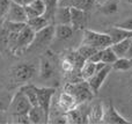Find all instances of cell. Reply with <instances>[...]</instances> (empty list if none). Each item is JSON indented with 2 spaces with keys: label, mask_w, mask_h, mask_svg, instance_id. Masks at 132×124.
I'll use <instances>...</instances> for the list:
<instances>
[{
  "label": "cell",
  "mask_w": 132,
  "mask_h": 124,
  "mask_svg": "<svg viewBox=\"0 0 132 124\" xmlns=\"http://www.w3.org/2000/svg\"><path fill=\"white\" fill-rule=\"evenodd\" d=\"M95 1H97V2H98V4H102V2L107 1V0H95Z\"/></svg>",
  "instance_id": "b9f144b4"
},
{
  "label": "cell",
  "mask_w": 132,
  "mask_h": 124,
  "mask_svg": "<svg viewBox=\"0 0 132 124\" xmlns=\"http://www.w3.org/2000/svg\"><path fill=\"white\" fill-rule=\"evenodd\" d=\"M81 44L90 45L96 49H104L111 45L112 42L107 32H98L86 28L84 30V38H82Z\"/></svg>",
  "instance_id": "3957f363"
},
{
  "label": "cell",
  "mask_w": 132,
  "mask_h": 124,
  "mask_svg": "<svg viewBox=\"0 0 132 124\" xmlns=\"http://www.w3.org/2000/svg\"><path fill=\"white\" fill-rule=\"evenodd\" d=\"M37 94V103L43 109L48 117V122L50 118V111H51V104H52V97L56 93V88L53 87H37L35 86Z\"/></svg>",
  "instance_id": "277c9868"
},
{
  "label": "cell",
  "mask_w": 132,
  "mask_h": 124,
  "mask_svg": "<svg viewBox=\"0 0 132 124\" xmlns=\"http://www.w3.org/2000/svg\"><path fill=\"white\" fill-rule=\"evenodd\" d=\"M118 0H107V1L101 4L100 11L104 15H112V14L118 12Z\"/></svg>",
  "instance_id": "603a6c76"
},
{
  "label": "cell",
  "mask_w": 132,
  "mask_h": 124,
  "mask_svg": "<svg viewBox=\"0 0 132 124\" xmlns=\"http://www.w3.org/2000/svg\"><path fill=\"white\" fill-rule=\"evenodd\" d=\"M65 57L67 58V59H70L71 62L73 63L74 69H75V72H79V73H80V69H81V66L84 65V63L86 62V59H85V58L82 57V56L80 55L77 50L70 51L67 55H65Z\"/></svg>",
  "instance_id": "7402d4cb"
},
{
  "label": "cell",
  "mask_w": 132,
  "mask_h": 124,
  "mask_svg": "<svg viewBox=\"0 0 132 124\" xmlns=\"http://www.w3.org/2000/svg\"><path fill=\"white\" fill-rule=\"evenodd\" d=\"M117 59L116 53L114 52V50L111 49V46H107L102 50V62L105 63V64H114Z\"/></svg>",
  "instance_id": "4316f807"
},
{
  "label": "cell",
  "mask_w": 132,
  "mask_h": 124,
  "mask_svg": "<svg viewBox=\"0 0 132 124\" xmlns=\"http://www.w3.org/2000/svg\"><path fill=\"white\" fill-rule=\"evenodd\" d=\"M28 117H29V121L31 124L48 123V117L39 106H32L30 110L28 111Z\"/></svg>",
  "instance_id": "9a60e30c"
},
{
  "label": "cell",
  "mask_w": 132,
  "mask_h": 124,
  "mask_svg": "<svg viewBox=\"0 0 132 124\" xmlns=\"http://www.w3.org/2000/svg\"><path fill=\"white\" fill-rule=\"evenodd\" d=\"M64 90L71 94L75 99L78 104L89 102L94 99L95 93L92 90L87 80H80L75 82H67L64 87Z\"/></svg>",
  "instance_id": "6da1fadb"
},
{
  "label": "cell",
  "mask_w": 132,
  "mask_h": 124,
  "mask_svg": "<svg viewBox=\"0 0 132 124\" xmlns=\"http://www.w3.org/2000/svg\"><path fill=\"white\" fill-rule=\"evenodd\" d=\"M111 70H112L111 65H107V66H104L102 70L95 72V73H94L93 76L88 79V80H87L88 81V84H89V86H90L92 90H93L95 94L98 92V89L102 87L103 82H104V80L107 79V77L109 76V73H110Z\"/></svg>",
  "instance_id": "8fae6325"
},
{
  "label": "cell",
  "mask_w": 132,
  "mask_h": 124,
  "mask_svg": "<svg viewBox=\"0 0 132 124\" xmlns=\"http://www.w3.org/2000/svg\"><path fill=\"white\" fill-rule=\"evenodd\" d=\"M95 72H96L95 63L86 59V62L84 63V65H82L81 69H80V77H81L82 80H88Z\"/></svg>",
  "instance_id": "cb8c5ba5"
},
{
  "label": "cell",
  "mask_w": 132,
  "mask_h": 124,
  "mask_svg": "<svg viewBox=\"0 0 132 124\" xmlns=\"http://www.w3.org/2000/svg\"><path fill=\"white\" fill-rule=\"evenodd\" d=\"M34 37H35V31L28 24H26V27L19 32L18 46H16L14 55L19 56L21 52L28 50L30 48V45H31L32 41H34Z\"/></svg>",
  "instance_id": "8992f818"
},
{
  "label": "cell",
  "mask_w": 132,
  "mask_h": 124,
  "mask_svg": "<svg viewBox=\"0 0 132 124\" xmlns=\"http://www.w3.org/2000/svg\"><path fill=\"white\" fill-rule=\"evenodd\" d=\"M26 13H27V18L31 19L35 16H39V15H44L46 12V5L43 0H35L31 4L24 6Z\"/></svg>",
  "instance_id": "4fadbf2b"
},
{
  "label": "cell",
  "mask_w": 132,
  "mask_h": 124,
  "mask_svg": "<svg viewBox=\"0 0 132 124\" xmlns=\"http://www.w3.org/2000/svg\"><path fill=\"white\" fill-rule=\"evenodd\" d=\"M131 39H132V37H128V38H124V39H122V41L117 42V43H112L111 45H110L111 49L114 50V52L116 53L117 58L125 57L126 56L129 45H130V43H131Z\"/></svg>",
  "instance_id": "44dd1931"
},
{
  "label": "cell",
  "mask_w": 132,
  "mask_h": 124,
  "mask_svg": "<svg viewBox=\"0 0 132 124\" xmlns=\"http://www.w3.org/2000/svg\"><path fill=\"white\" fill-rule=\"evenodd\" d=\"M7 42H8V28L4 21L0 26V50H7Z\"/></svg>",
  "instance_id": "83f0119b"
},
{
  "label": "cell",
  "mask_w": 132,
  "mask_h": 124,
  "mask_svg": "<svg viewBox=\"0 0 132 124\" xmlns=\"http://www.w3.org/2000/svg\"><path fill=\"white\" fill-rule=\"evenodd\" d=\"M130 62H131V65H132V58H131V59H130Z\"/></svg>",
  "instance_id": "f6af8a7d"
},
{
  "label": "cell",
  "mask_w": 132,
  "mask_h": 124,
  "mask_svg": "<svg viewBox=\"0 0 132 124\" xmlns=\"http://www.w3.org/2000/svg\"><path fill=\"white\" fill-rule=\"evenodd\" d=\"M129 92H130V95L132 97V74H131L130 79H129Z\"/></svg>",
  "instance_id": "74e56055"
},
{
  "label": "cell",
  "mask_w": 132,
  "mask_h": 124,
  "mask_svg": "<svg viewBox=\"0 0 132 124\" xmlns=\"http://www.w3.org/2000/svg\"><path fill=\"white\" fill-rule=\"evenodd\" d=\"M2 22H4V21H2V20H1V19H0V26H1V24H2Z\"/></svg>",
  "instance_id": "ee69618b"
},
{
  "label": "cell",
  "mask_w": 132,
  "mask_h": 124,
  "mask_svg": "<svg viewBox=\"0 0 132 124\" xmlns=\"http://www.w3.org/2000/svg\"><path fill=\"white\" fill-rule=\"evenodd\" d=\"M107 34L110 36L112 43H117V42L122 41L124 38H128V37H132V31H128L125 29H122V28L115 27L109 29L107 31Z\"/></svg>",
  "instance_id": "d6986e66"
},
{
  "label": "cell",
  "mask_w": 132,
  "mask_h": 124,
  "mask_svg": "<svg viewBox=\"0 0 132 124\" xmlns=\"http://www.w3.org/2000/svg\"><path fill=\"white\" fill-rule=\"evenodd\" d=\"M29 100L24 95V93L21 89H19L15 93L14 97L12 99L11 103L8 106V109L11 110L12 115H21V114H28V111L31 108Z\"/></svg>",
  "instance_id": "5b68a950"
},
{
  "label": "cell",
  "mask_w": 132,
  "mask_h": 124,
  "mask_svg": "<svg viewBox=\"0 0 132 124\" xmlns=\"http://www.w3.org/2000/svg\"><path fill=\"white\" fill-rule=\"evenodd\" d=\"M126 2H128V4H132V0H126Z\"/></svg>",
  "instance_id": "7bdbcfd3"
},
{
  "label": "cell",
  "mask_w": 132,
  "mask_h": 124,
  "mask_svg": "<svg viewBox=\"0 0 132 124\" xmlns=\"http://www.w3.org/2000/svg\"><path fill=\"white\" fill-rule=\"evenodd\" d=\"M13 120L19 124H31L28 117V114H21V115H13Z\"/></svg>",
  "instance_id": "1f68e13d"
},
{
  "label": "cell",
  "mask_w": 132,
  "mask_h": 124,
  "mask_svg": "<svg viewBox=\"0 0 132 124\" xmlns=\"http://www.w3.org/2000/svg\"><path fill=\"white\" fill-rule=\"evenodd\" d=\"M126 58H129V59H131L132 58V39H131V43L130 45H129V49H128V52H126Z\"/></svg>",
  "instance_id": "8d00e7d4"
},
{
  "label": "cell",
  "mask_w": 132,
  "mask_h": 124,
  "mask_svg": "<svg viewBox=\"0 0 132 124\" xmlns=\"http://www.w3.org/2000/svg\"><path fill=\"white\" fill-rule=\"evenodd\" d=\"M97 50H100V49L93 48V46H90V45H86V44H81V45H80L79 48L77 49V51L82 56V57L85 58V59H88V58L90 57V56L93 55L94 52H96Z\"/></svg>",
  "instance_id": "f1b7e54d"
},
{
  "label": "cell",
  "mask_w": 132,
  "mask_h": 124,
  "mask_svg": "<svg viewBox=\"0 0 132 124\" xmlns=\"http://www.w3.org/2000/svg\"><path fill=\"white\" fill-rule=\"evenodd\" d=\"M35 65L30 63H21L13 66L9 71V80L13 86H22L34 77Z\"/></svg>",
  "instance_id": "7a4b0ae2"
},
{
  "label": "cell",
  "mask_w": 132,
  "mask_h": 124,
  "mask_svg": "<svg viewBox=\"0 0 132 124\" xmlns=\"http://www.w3.org/2000/svg\"><path fill=\"white\" fill-rule=\"evenodd\" d=\"M71 12V27L73 30H85L87 27V22H88V16H87V12L84 9L77 8V7L70 6Z\"/></svg>",
  "instance_id": "ba28073f"
},
{
  "label": "cell",
  "mask_w": 132,
  "mask_h": 124,
  "mask_svg": "<svg viewBox=\"0 0 132 124\" xmlns=\"http://www.w3.org/2000/svg\"><path fill=\"white\" fill-rule=\"evenodd\" d=\"M94 4H95V0H71V4H68V6H73L88 12L92 9Z\"/></svg>",
  "instance_id": "484cf974"
},
{
  "label": "cell",
  "mask_w": 132,
  "mask_h": 124,
  "mask_svg": "<svg viewBox=\"0 0 132 124\" xmlns=\"http://www.w3.org/2000/svg\"><path fill=\"white\" fill-rule=\"evenodd\" d=\"M0 110H6V106L2 101H0Z\"/></svg>",
  "instance_id": "ab89813d"
},
{
  "label": "cell",
  "mask_w": 132,
  "mask_h": 124,
  "mask_svg": "<svg viewBox=\"0 0 132 124\" xmlns=\"http://www.w3.org/2000/svg\"><path fill=\"white\" fill-rule=\"evenodd\" d=\"M77 106H78V103H77V101H75V99L71 94H68L67 92H65V90L59 95V97H58V107H59L64 113H66V111H68V110H72V109H74Z\"/></svg>",
  "instance_id": "5bb4252c"
},
{
  "label": "cell",
  "mask_w": 132,
  "mask_h": 124,
  "mask_svg": "<svg viewBox=\"0 0 132 124\" xmlns=\"http://www.w3.org/2000/svg\"><path fill=\"white\" fill-rule=\"evenodd\" d=\"M102 122L108 123V124H128V123H130L128 120H125V118L116 110V108L114 107V104H112L111 102H109L108 107H104Z\"/></svg>",
  "instance_id": "7c38bea8"
},
{
  "label": "cell",
  "mask_w": 132,
  "mask_h": 124,
  "mask_svg": "<svg viewBox=\"0 0 132 124\" xmlns=\"http://www.w3.org/2000/svg\"><path fill=\"white\" fill-rule=\"evenodd\" d=\"M60 67H62V71L66 74H72L75 72V69H74V65L73 63L71 62L70 59H67L66 57H64L62 59V63H60Z\"/></svg>",
  "instance_id": "f546056e"
},
{
  "label": "cell",
  "mask_w": 132,
  "mask_h": 124,
  "mask_svg": "<svg viewBox=\"0 0 132 124\" xmlns=\"http://www.w3.org/2000/svg\"><path fill=\"white\" fill-rule=\"evenodd\" d=\"M73 28L71 24H62V23H57L55 24V38L60 39V41H66L70 39L73 36Z\"/></svg>",
  "instance_id": "e0dca14e"
},
{
  "label": "cell",
  "mask_w": 132,
  "mask_h": 124,
  "mask_svg": "<svg viewBox=\"0 0 132 124\" xmlns=\"http://www.w3.org/2000/svg\"><path fill=\"white\" fill-rule=\"evenodd\" d=\"M7 117H6V114H5V110H0V124L2 123H7Z\"/></svg>",
  "instance_id": "d590c367"
},
{
  "label": "cell",
  "mask_w": 132,
  "mask_h": 124,
  "mask_svg": "<svg viewBox=\"0 0 132 124\" xmlns=\"http://www.w3.org/2000/svg\"><path fill=\"white\" fill-rule=\"evenodd\" d=\"M9 6H11V0H0V19L2 21L6 19Z\"/></svg>",
  "instance_id": "4dcf8cb0"
},
{
  "label": "cell",
  "mask_w": 132,
  "mask_h": 124,
  "mask_svg": "<svg viewBox=\"0 0 132 124\" xmlns=\"http://www.w3.org/2000/svg\"><path fill=\"white\" fill-rule=\"evenodd\" d=\"M53 38H55V24L50 23V24H48L46 27H44L43 29L35 32L34 41H32L30 48H32V46L48 45Z\"/></svg>",
  "instance_id": "52a82bcc"
},
{
  "label": "cell",
  "mask_w": 132,
  "mask_h": 124,
  "mask_svg": "<svg viewBox=\"0 0 132 124\" xmlns=\"http://www.w3.org/2000/svg\"><path fill=\"white\" fill-rule=\"evenodd\" d=\"M32 1H35V0H22V5L23 6H27V5L31 4Z\"/></svg>",
  "instance_id": "f35d334b"
},
{
  "label": "cell",
  "mask_w": 132,
  "mask_h": 124,
  "mask_svg": "<svg viewBox=\"0 0 132 124\" xmlns=\"http://www.w3.org/2000/svg\"><path fill=\"white\" fill-rule=\"evenodd\" d=\"M51 21L48 18H45L44 15H39V16H35V18L28 19L27 20V24L34 30L35 32L38 30L43 29L44 27H46L48 24H50Z\"/></svg>",
  "instance_id": "ffe728a7"
},
{
  "label": "cell",
  "mask_w": 132,
  "mask_h": 124,
  "mask_svg": "<svg viewBox=\"0 0 132 124\" xmlns=\"http://www.w3.org/2000/svg\"><path fill=\"white\" fill-rule=\"evenodd\" d=\"M104 106L101 101L95 102L89 107V123H100L102 122Z\"/></svg>",
  "instance_id": "2e32d148"
},
{
  "label": "cell",
  "mask_w": 132,
  "mask_h": 124,
  "mask_svg": "<svg viewBox=\"0 0 132 124\" xmlns=\"http://www.w3.org/2000/svg\"><path fill=\"white\" fill-rule=\"evenodd\" d=\"M12 2H16V4H22V0H11Z\"/></svg>",
  "instance_id": "60d3db41"
},
{
  "label": "cell",
  "mask_w": 132,
  "mask_h": 124,
  "mask_svg": "<svg viewBox=\"0 0 132 124\" xmlns=\"http://www.w3.org/2000/svg\"><path fill=\"white\" fill-rule=\"evenodd\" d=\"M48 123H58V124L62 123V124H67V118H66L65 113H64V115H62V116H58V117H56V118H50Z\"/></svg>",
  "instance_id": "e575fe53"
},
{
  "label": "cell",
  "mask_w": 132,
  "mask_h": 124,
  "mask_svg": "<svg viewBox=\"0 0 132 124\" xmlns=\"http://www.w3.org/2000/svg\"><path fill=\"white\" fill-rule=\"evenodd\" d=\"M115 27H118V28H122V29H125L128 31H132V18L128 19V20L123 21V22H119V23H116Z\"/></svg>",
  "instance_id": "d6a6232c"
},
{
  "label": "cell",
  "mask_w": 132,
  "mask_h": 124,
  "mask_svg": "<svg viewBox=\"0 0 132 124\" xmlns=\"http://www.w3.org/2000/svg\"><path fill=\"white\" fill-rule=\"evenodd\" d=\"M6 21H12V22H26L27 23V13H26L24 6L22 4H16V2L11 1L8 13L6 15Z\"/></svg>",
  "instance_id": "30bf717a"
},
{
  "label": "cell",
  "mask_w": 132,
  "mask_h": 124,
  "mask_svg": "<svg viewBox=\"0 0 132 124\" xmlns=\"http://www.w3.org/2000/svg\"><path fill=\"white\" fill-rule=\"evenodd\" d=\"M111 69L116 70V71H129L130 69H132V65L129 58L121 57L117 58L114 64H111Z\"/></svg>",
  "instance_id": "d4e9b609"
},
{
  "label": "cell",
  "mask_w": 132,
  "mask_h": 124,
  "mask_svg": "<svg viewBox=\"0 0 132 124\" xmlns=\"http://www.w3.org/2000/svg\"><path fill=\"white\" fill-rule=\"evenodd\" d=\"M102 50L103 49H100V50H97L96 52H94L93 55L88 58V60L95 63V64L96 63H98V62H101V60H102Z\"/></svg>",
  "instance_id": "836d02e7"
},
{
  "label": "cell",
  "mask_w": 132,
  "mask_h": 124,
  "mask_svg": "<svg viewBox=\"0 0 132 124\" xmlns=\"http://www.w3.org/2000/svg\"><path fill=\"white\" fill-rule=\"evenodd\" d=\"M56 71V64L52 56H49V52L44 53L39 58V78L43 80L52 78Z\"/></svg>",
  "instance_id": "9c48e42d"
},
{
  "label": "cell",
  "mask_w": 132,
  "mask_h": 124,
  "mask_svg": "<svg viewBox=\"0 0 132 124\" xmlns=\"http://www.w3.org/2000/svg\"><path fill=\"white\" fill-rule=\"evenodd\" d=\"M0 58H1V53H0Z\"/></svg>",
  "instance_id": "bcb514c9"
},
{
  "label": "cell",
  "mask_w": 132,
  "mask_h": 124,
  "mask_svg": "<svg viewBox=\"0 0 132 124\" xmlns=\"http://www.w3.org/2000/svg\"><path fill=\"white\" fill-rule=\"evenodd\" d=\"M53 18H55V21L57 23L70 24V22H71L70 6H63V7H59V8H56Z\"/></svg>",
  "instance_id": "ac0fdd59"
}]
</instances>
